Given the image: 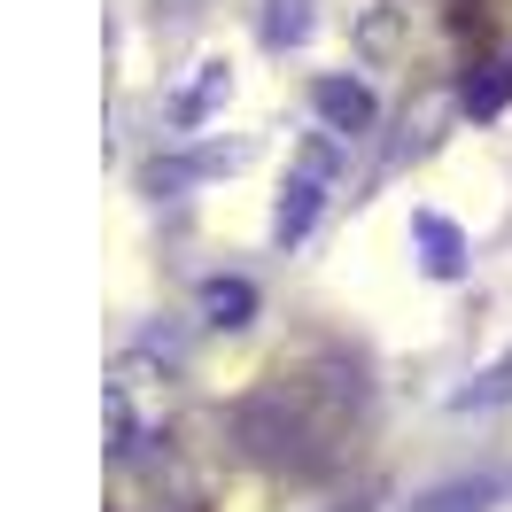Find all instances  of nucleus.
I'll return each instance as SVG.
<instances>
[{
	"label": "nucleus",
	"mask_w": 512,
	"mask_h": 512,
	"mask_svg": "<svg viewBox=\"0 0 512 512\" xmlns=\"http://www.w3.org/2000/svg\"><path fill=\"white\" fill-rule=\"evenodd\" d=\"M326 163H334V156H311V163L288 179V194H280V218H272V233H280V241H303V233H311V218H319V194H326Z\"/></svg>",
	"instance_id": "nucleus-2"
},
{
	"label": "nucleus",
	"mask_w": 512,
	"mask_h": 512,
	"mask_svg": "<svg viewBox=\"0 0 512 512\" xmlns=\"http://www.w3.org/2000/svg\"><path fill=\"white\" fill-rule=\"evenodd\" d=\"M264 39H272V47H303V39H311V0H272Z\"/></svg>",
	"instance_id": "nucleus-5"
},
{
	"label": "nucleus",
	"mask_w": 512,
	"mask_h": 512,
	"mask_svg": "<svg viewBox=\"0 0 512 512\" xmlns=\"http://www.w3.org/2000/svg\"><path fill=\"white\" fill-rule=\"evenodd\" d=\"M412 233H419V249H427V272H435V280H458V272H466V241H458V225H450V218L419 210Z\"/></svg>",
	"instance_id": "nucleus-3"
},
{
	"label": "nucleus",
	"mask_w": 512,
	"mask_h": 512,
	"mask_svg": "<svg viewBox=\"0 0 512 512\" xmlns=\"http://www.w3.org/2000/svg\"><path fill=\"white\" fill-rule=\"evenodd\" d=\"M218 94H225V63H202V86H194V94L179 101V117H202V109H210Z\"/></svg>",
	"instance_id": "nucleus-7"
},
{
	"label": "nucleus",
	"mask_w": 512,
	"mask_h": 512,
	"mask_svg": "<svg viewBox=\"0 0 512 512\" xmlns=\"http://www.w3.org/2000/svg\"><path fill=\"white\" fill-rule=\"evenodd\" d=\"M489 497H497L489 481H450V489H435V497H427V505H412V512H481Z\"/></svg>",
	"instance_id": "nucleus-6"
},
{
	"label": "nucleus",
	"mask_w": 512,
	"mask_h": 512,
	"mask_svg": "<svg viewBox=\"0 0 512 512\" xmlns=\"http://www.w3.org/2000/svg\"><path fill=\"white\" fill-rule=\"evenodd\" d=\"M311 109H319L334 132H373V117H381V101L365 94L357 78H319V86H311Z\"/></svg>",
	"instance_id": "nucleus-1"
},
{
	"label": "nucleus",
	"mask_w": 512,
	"mask_h": 512,
	"mask_svg": "<svg viewBox=\"0 0 512 512\" xmlns=\"http://www.w3.org/2000/svg\"><path fill=\"white\" fill-rule=\"evenodd\" d=\"M249 311H256L249 280H202V319H210V326H241Z\"/></svg>",
	"instance_id": "nucleus-4"
}]
</instances>
